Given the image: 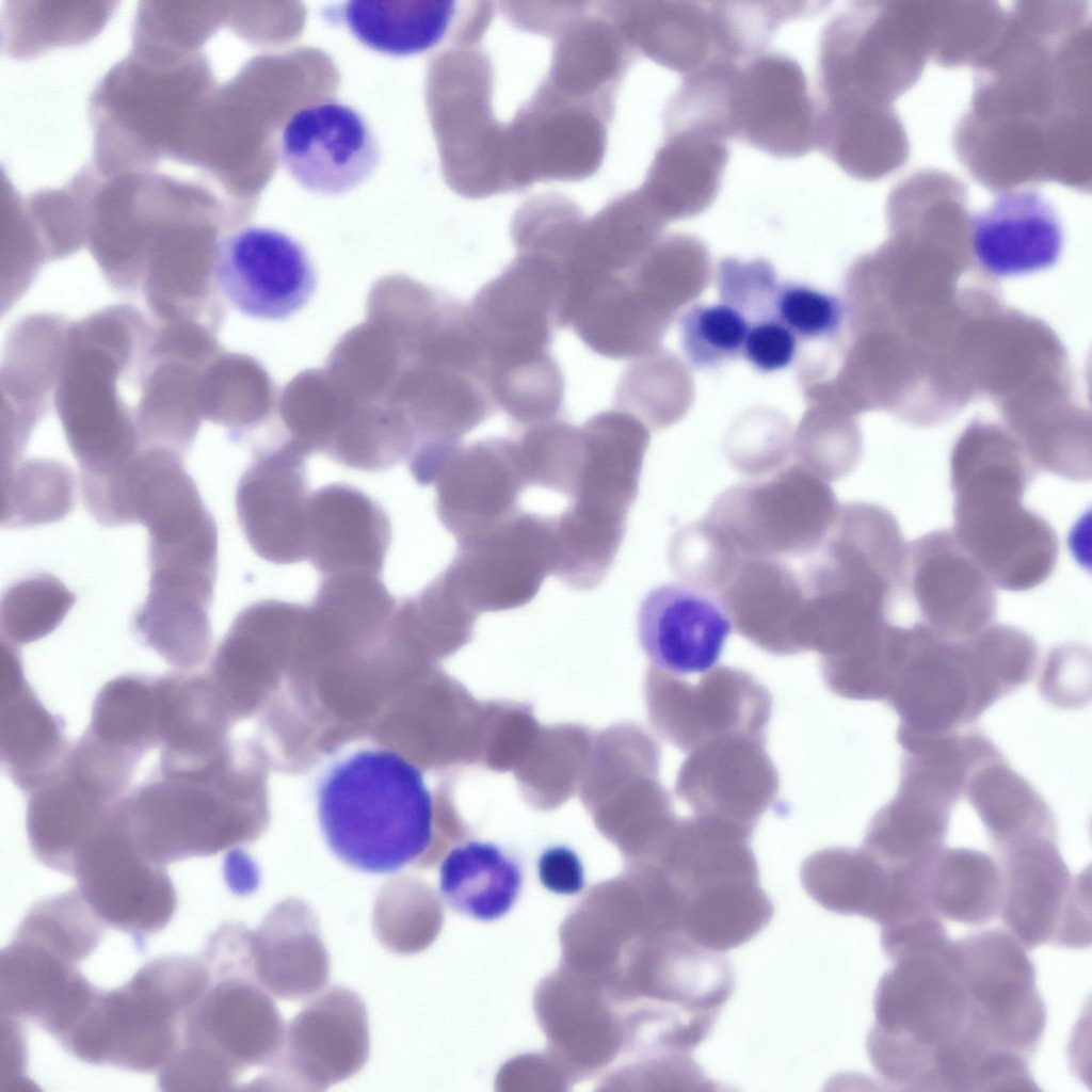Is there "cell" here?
<instances>
[{"label":"cell","instance_id":"obj_23","mask_svg":"<svg viewBox=\"0 0 1092 1092\" xmlns=\"http://www.w3.org/2000/svg\"><path fill=\"white\" fill-rule=\"evenodd\" d=\"M435 484V509L457 543L521 510L526 482L515 438L493 437L462 445Z\"/></svg>","mask_w":1092,"mask_h":1092},{"label":"cell","instance_id":"obj_19","mask_svg":"<svg viewBox=\"0 0 1092 1092\" xmlns=\"http://www.w3.org/2000/svg\"><path fill=\"white\" fill-rule=\"evenodd\" d=\"M729 133L777 157H798L818 143L819 110L792 59L758 55L738 67L729 99Z\"/></svg>","mask_w":1092,"mask_h":1092},{"label":"cell","instance_id":"obj_14","mask_svg":"<svg viewBox=\"0 0 1092 1092\" xmlns=\"http://www.w3.org/2000/svg\"><path fill=\"white\" fill-rule=\"evenodd\" d=\"M951 942L937 952L894 962L873 1000L871 1028L920 1051L932 1064L935 1053L968 1029L969 1005L952 963Z\"/></svg>","mask_w":1092,"mask_h":1092},{"label":"cell","instance_id":"obj_35","mask_svg":"<svg viewBox=\"0 0 1092 1092\" xmlns=\"http://www.w3.org/2000/svg\"><path fill=\"white\" fill-rule=\"evenodd\" d=\"M396 606L380 576L322 577L308 606L317 649L355 648L380 639L387 632Z\"/></svg>","mask_w":1092,"mask_h":1092},{"label":"cell","instance_id":"obj_18","mask_svg":"<svg viewBox=\"0 0 1092 1092\" xmlns=\"http://www.w3.org/2000/svg\"><path fill=\"white\" fill-rule=\"evenodd\" d=\"M279 161L304 189L324 196L344 194L376 170L381 151L366 119L335 100L308 105L282 130Z\"/></svg>","mask_w":1092,"mask_h":1092},{"label":"cell","instance_id":"obj_2","mask_svg":"<svg viewBox=\"0 0 1092 1092\" xmlns=\"http://www.w3.org/2000/svg\"><path fill=\"white\" fill-rule=\"evenodd\" d=\"M1032 476L1018 454L998 450L951 466L953 533L992 582L1012 592L1044 582L1058 558L1054 529L1022 502Z\"/></svg>","mask_w":1092,"mask_h":1092},{"label":"cell","instance_id":"obj_53","mask_svg":"<svg viewBox=\"0 0 1092 1092\" xmlns=\"http://www.w3.org/2000/svg\"><path fill=\"white\" fill-rule=\"evenodd\" d=\"M716 277L722 302L739 310L748 320L773 317L780 286L771 263L762 259L741 261L727 258L719 263Z\"/></svg>","mask_w":1092,"mask_h":1092},{"label":"cell","instance_id":"obj_32","mask_svg":"<svg viewBox=\"0 0 1092 1092\" xmlns=\"http://www.w3.org/2000/svg\"><path fill=\"white\" fill-rule=\"evenodd\" d=\"M524 885L518 860L501 846L471 839L454 846L439 866L438 890L454 912L492 922L516 905Z\"/></svg>","mask_w":1092,"mask_h":1092},{"label":"cell","instance_id":"obj_6","mask_svg":"<svg viewBox=\"0 0 1092 1092\" xmlns=\"http://www.w3.org/2000/svg\"><path fill=\"white\" fill-rule=\"evenodd\" d=\"M839 505L830 483L797 463L727 488L705 518L741 558L790 562L822 544Z\"/></svg>","mask_w":1092,"mask_h":1092},{"label":"cell","instance_id":"obj_22","mask_svg":"<svg viewBox=\"0 0 1092 1092\" xmlns=\"http://www.w3.org/2000/svg\"><path fill=\"white\" fill-rule=\"evenodd\" d=\"M924 623L954 639L992 624L994 583L953 531L935 530L906 545L903 582Z\"/></svg>","mask_w":1092,"mask_h":1092},{"label":"cell","instance_id":"obj_38","mask_svg":"<svg viewBox=\"0 0 1092 1092\" xmlns=\"http://www.w3.org/2000/svg\"><path fill=\"white\" fill-rule=\"evenodd\" d=\"M454 14L455 2L450 0H351L341 7L347 28L363 45L397 57L437 45Z\"/></svg>","mask_w":1092,"mask_h":1092},{"label":"cell","instance_id":"obj_54","mask_svg":"<svg viewBox=\"0 0 1092 1092\" xmlns=\"http://www.w3.org/2000/svg\"><path fill=\"white\" fill-rule=\"evenodd\" d=\"M969 640L985 664L1010 693L1026 684L1038 661L1033 639L1013 626L990 624Z\"/></svg>","mask_w":1092,"mask_h":1092},{"label":"cell","instance_id":"obj_48","mask_svg":"<svg viewBox=\"0 0 1092 1092\" xmlns=\"http://www.w3.org/2000/svg\"><path fill=\"white\" fill-rule=\"evenodd\" d=\"M74 601L75 596L50 575L23 579L2 598V632L11 644L35 641L61 623Z\"/></svg>","mask_w":1092,"mask_h":1092},{"label":"cell","instance_id":"obj_52","mask_svg":"<svg viewBox=\"0 0 1092 1092\" xmlns=\"http://www.w3.org/2000/svg\"><path fill=\"white\" fill-rule=\"evenodd\" d=\"M753 413L737 423L727 439L728 456L736 468L749 475L767 476L787 460L791 430L778 414Z\"/></svg>","mask_w":1092,"mask_h":1092},{"label":"cell","instance_id":"obj_15","mask_svg":"<svg viewBox=\"0 0 1092 1092\" xmlns=\"http://www.w3.org/2000/svg\"><path fill=\"white\" fill-rule=\"evenodd\" d=\"M213 278L238 311L273 321L303 308L317 286L304 246L288 234L263 226L243 227L218 242Z\"/></svg>","mask_w":1092,"mask_h":1092},{"label":"cell","instance_id":"obj_37","mask_svg":"<svg viewBox=\"0 0 1092 1092\" xmlns=\"http://www.w3.org/2000/svg\"><path fill=\"white\" fill-rule=\"evenodd\" d=\"M627 47L617 27L583 18L562 29L546 85L567 98L607 106L608 89L625 68Z\"/></svg>","mask_w":1092,"mask_h":1092},{"label":"cell","instance_id":"obj_17","mask_svg":"<svg viewBox=\"0 0 1092 1092\" xmlns=\"http://www.w3.org/2000/svg\"><path fill=\"white\" fill-rule=\"evenodd\" d=\"M71 874L92 911L117 930L154 933L175 911L176 894L164 865L147 858L115 821L80 853Z\"/></svg>","mask_w":1092,"mask_h":1092},{"label":"cell","instance_id":"obj_13","mask_svg":"<svg viewBox=\"0 0 1092 1092\" xmlns=\"http://www.w3.org/2000/svg\"><path fill=\"white\" fill-rule=\"evenodd\" d=\"M128 782L80 749L31 790L27 810L30 845L50 868L71 874L80 853L112 823Z\"/></svg>","mask_w":1092,"mask_h":1092},{"label":"cell","instance_id":"obj_21","mask_svg":"<svg viewBox=\"0 0 1092 1092\" xmlns=\"http://www.w3.org/2000/svg\"><path fill=\"white\" fill-rule=\"evenodd\" d=\"M764 745L762 739L728 736L692 750L677 773V796L696 815L753 833L780 789L777 770Z\"/></svg>","mask_w":1092,"mask_h":1092},{"label":"cell","instance_id":"obj_12","mask_svg":"<svg viewBox=\"0 0 1092 1092\" xmlns=\"http://www.w3.org/2000/svg\"><path fill=\"white\" fill-rule=\"evenodd\" d=\"M564 296L565 274L561 263L539 254L517 253L469 304L488 367L551 354Z\"/></svg>","mask_w":1092,"mask_h":1092},{"label":"cell","instance_id":"obj_41","mask_svg":"<svg viewBox=\"0 0 1092 1092\" xmlns=\"http://www.w3.org/2000/svg\"><path fill=\"white\" fill-rule=\"evenodd\" d=\"M710 256L696 238L675 234L661 238L625 277L657 312L674 320L710 279Z\"/></svg>","mask_w":1092,"mask_h":1092},{"label":"cell","instance_id":"obj_42","mask_svg":"<svg viewBox=\"0 0 1092 1092\" xmlns=\"http://www.w3.org/2000/svg\"><path fill=\"white\" fill-rule=\"evenodd\" d=\"M478 615L440 573L397 604L387 637L400 646L449 654L471 639Z\"/></svg>","mask_w":1092,"mask_h":1092},{"label":"cell","instance_id":"obj_7","mask_svg":"<svg viewBox=\"0 0 1092 1092\" xmlns=\"http://www.w3.org/2000/svg\"><path fill=\"white\" fill-rule=\"evenodd\" d=\"M1005 694L968 638H950L924 622L906 627L886 698L901 719L899 728L920 734L960 728Z\"/></svg>","mask_w":1092,"mask_h":1092},{"label":"cell","instance_id":"obj_44","mask_svg":"<svg viewBox=\"0 0 1092 1092\" xmlns=\"http://www.w3.org/2000/svg\"><path fill=\"white\" fill-rule=\"evenodd\" d=\"M157 679L122 676L98 694L89 733L139 760L159 743Z\"/></svg>","mask_w":1092,"mask_h":1092},{"label":"cell","instance_id":"obj_50","mask_svg":"<svg viewBox=\"0 0 1092 1092\" xmlns=\"http://www.w3.org/2000/svg\"><path fill=\"white\" fill-rule=\"evenodd\" d=\"M681 349L689 363L701 369H713L741 355L748 318L725 304H695L679 321Z\"/></svg>","mask_w":1092,"mask_h":1092},{"label":"cell","instance_id":"obj_11","mask_svg":"<svg viewBox=\"0 0 1092 1092\" xmlns=\"http://www.w3.org/2000/svg\"><path fill=\"white\" fill-rule=\"evenodd\" d=\"M646 682L653 722L682 752L728 736L766 740L773 701L749 672L720 665L693 685L653 668Z\"/></svg>","mask_w":1092,"mask_h":1092},{"label":"cell","instance_id":"obj_29","mask_svg":"<svg viewBox=\"0 0 1092 1092\" xmlns=\"http://www.w3.org/2000/svg\"><path fill=\"white\" fill-rule=\"evenodd\" d=\"M344 990V989H343ZM337 987L318 997L290 1025L287 1058L311 1083L338 1081L364 1064L367 1021L358 997Z\"/></svg>","mask_w":1092,"mask_h":1092},{"label":"cell","instance_id":"obj_28","mask_svg":"<svg viewBox=\"0 0 1092 1092\" xmlns=\"http://www.w3.org/2000/svg\"><path fill=\"white\" fill-rule=\"evenodd\" d=\"M725 139L700 126L668 131L639 189L665 222L696 215L712 203L728 158Z\"/></svg>","mask_w":1092,"mask_h":1092},{"label":"cell","instance_id":"obj_56","mask_svg":"<svg viewBox=\"0 0 1092 1092\" xmlns=\"http://www.w3.org/2000/svg\"><path fill=\"white\" fill-rule=\"evenodd\" d=\"M541 885L558 896H576L585 886V871L579 854L568 846L546 848L536 861Z\"/></svg>","mask_w":1092,"mask_h":1092},{"label":"cell","instance_id":"obj_5","mask_svg":"<svg viewBox=\"0 0 1092 1092\" xmlns=\"http://www.w3.org/2000/svg\"><path fill=\"white\" fill-rule=\"evenodd\" d=\"M583 454L556 532L565 552L593 569L612 566L639 488L649 429L635 416L611 410L580 427Z\"/></svg>","mask_w":1092,"mask_h":1092},{"label":"cell","instance_id":"obj_36","mask_svg":"<svg viewBox=\"0 0 1092 1092\" xmlns=\"http://www.w3.org/2000/svg\"><path fill=\"white\" fill-rule=\"evenodd\" d=\"M801 881L809 896L829 911L860 915L880 925L888 914L893 872L865 848H828L813 853L801 867Z\"/></svg>","mask_w":1092,"mask_h":1092},{"label":"cell","instance_id":"obj_43","mask_svg":"<svg viewBox=\"0 0 1092 1092\" xmlns=\"http://www.w3.org/2000/svg\"><path fill=\"white\" fill-rule=\"evenodd\" d=\"M693 392L688 367L676 355L659 349L637 358L623 372L614 405L648 429L658 430L675 423L688 412Z\"/></svg>","mask_w":1092,"mask_h":1092},{"label":"cell","instance_id":"obj_9","mask_svg":"<svg viewBox=\"0 0 1092 1092\" xmlns=\"http://www.w3.org/2000/svg\"><path fill=\"white\" fill-rule=\"evenodd\" d=\"M999 849L1001 917L1028 950L1050 944L1090 945V894L1062 860L1054 837H1031Z\"/></svg>","mask_w":1092,"mask_h":1092},{"label":"cell","instance_id":"obj_45","mask_svg":"<svg viewBox=\"0 0 1092 1092\" xmlns=\"http://www.w3.org/2000/svg\"><path fill=\"white\" fill-rule=\"evenodd\" d=\"M905 645V627L886 623L851 646L820 656V672L826 687L848 700L886 701L900 667Z\"/></svg>","mask_w":1092,"mask_h":1092},{"label":"cell","instance_id":"obj_40","mask_svg":"<svg viewBox=\"0 0 1092 1092\" xmlns=\"http://www.w3.org/2000/svg\"><path fill=\"white\" fill-rule=\"evenodd\" d=\"M964 793L998 848L1031 837L1055 838L1047 805L1003 758L975 771Z\"/></svg>","mask_w":1092,"mask_h":1092},{"label":"cell","instance_id":"obj_10","mask_svg":"<svg viewBox=\"0 0 1092 1092\" xmlns=\"http://www.w3.org/2000/svg\"><path fill=\"white\" fill-rule=\"evenodd\" d=\"M556 560L555 516L519 510L457 543L441 573L479 614L530 603L553 574Z\"/></svg>","mask_w":1092,"mask_h":1092},{"label":"cell","instance_id":"obj_24","mask_svg":"<svg viewBox=\"0 0 1092 1092\" xmlns=\"http://www.w3.org/2000/svg\"><path fill=\"white\" fill-rule=\"evenodd\" d=\"M732 626L720 598L682 582L651 590L637 619L644 654L655 668L673 675L711 669L722 655Z\"/></svg>","mask_w":1092,"mask_h":1092},{"label":"cell","instance_id":"obj_20","mask_svg":"<svg viewBox=\"0 0 1092 1092\" xmlns=\"http://www.w3.org/2000/svg\"><path fill=\"white\" fill-rule=\"evenodd\" d=\"M309 454L292 439L259 451L236 491L240 527L252 549L274 564L307 560Z\"/></svg>","mask_w":1092,"mask_h":1092},{"label":"cell","instance_id":"obj_49","mask_svg":"<svg viewBox=\"0 0 1092 1092\" xmlns=\"http://www.w3.org/2000/svg\"><path fill=\"white\" fill-rule=\"evenodd\" d=\"M742 558L705 517L678 530L669 546L673 571L687 584L720 593L730 581Z\"/></svg>","mask_w":1092,"mask_h":1092},{"label":"cell","instance_id":"obj_51","mask_svg":"<svg viewBox=\"0 0 1092 1092\" xmlns=\"http://www.w3.org/2000/svg\"><path fill=\"white\" fill-rule=\"evenodd\" d=\"M847 315L845 303L837 296L803 284L778 287L773 304V317L803 341L835 339Z\"/></svg>","mask_w":1092,"mask_h":1092},{"label":"cell","instance_id":"obj_25","mask_svg":"<svg viewBox=\"0 0 1092 1092\" xmlns=\"http://www.w3.org/2000/svg\"><path fill=\"white\" fill-rule=\"evenodd\" d=\"M718 595L737 631L758 648L776 656L809 651L806 595L789 562L743 558Z\"/></svg>","mask_w":1092,"mask_h":1092},{"label":"cell","instance_id":"obj_55","mask_svg":"<svg viewBox=\"0 0 1092 1092\" xmlns=\"http://www.w3.org/2000/svg\"><path fill=\"white\" fill-rule=\"evenodd\" d=\"M799 340L775 317L750 324L741 355L756 370L770 373L788 367L798 357Z\"/></svg>","mask_w":1092,"mask_h":1092},{"label":"cell","instance_id":"obj_1","mask_svg":"<svg viewBox=\"0 0 1092 1092\" xmlns=\"http://www.w3.org/2000/svg\"><path fill=\"white\" fill-rule=\"evenodd\" d=\"M317 808L328 848L358 871H399L433 840L434 804L422 772L390 750H359L336 762L319 784Z\"/></svg>","mask_w":1092,"mask_h":1092},{"label":"cell","instance_id":"obj_4","mask_svg":"<svg viewBox=\"0 0 1092 1092\" xmlns=\"http://www.w3.org/2000/svg\"><path fill=\"white\" fill-rule=\"evenodd\" d=\"M203 961L208 983L187 1016L175 1059L195 1087L221 1090L243 1067L273 1058L283 1043V1025L246 951L209 946Z\"/></svg>","mask_w":1092,"mask_h":1092},{"label":"cell","instance_id":"obj_33","mask_svg":"<svg viewBox=\"0 0 1092 1092\" xmlns=\"http://www.w3.org/2000/svg\"><path fill=\"white\" fill-rule=\"evenodd\" d=\"M161 771L198 770L220 758V723L211 681L173 673L157 678Z\"/></svg>","mask_w":1092,"mask_h":1092},{"label":"cell","instance_id":"obj_3","mask_svg":"<svg viewBox=\"0 0 1092 1092\" xmlns=\"http://www.w3.org/2000/svg\"><path fill=\"white\" fill-rule=\"evenodd\" d=\"M208 977L203 960H154L122 987L97 991L60 1043L89 1063L160 1071L180 1046L187 1016Z\"/></svg>","mask_w":1092,"mask_h":1092},{"label":"cell","instance_id":"obj_46","mask_svg":"<svg viewBox=\"0 0 1092 1092\" xmlns=\"http://www.w3.org/2000/svg\"><path fill=\"white\" fill-rule=\"evenodd\" d=\"M1 480L2 525L20 527L55 521L74 507V477L58 463L10 466Z\"/></svg>","mask_w":1092,"mask_h":1092},{"label":"cell","instance_id":"obj_26","mask_svg":"<svg viewBox=\"0 0 1092 1092\" xmlns=\"http://www.w3.org/2000/svg\"><path fill=\"white\" fill-rule=\"evenodd\" d=\"M390 539L385 510L355 486L333 483L310 495L307 560L322 577L380 576Z\"/></svg>","mask_w":1092,"mask_h":1092},{"label":"cell","instance_id":"obj_39","mask_svg":"<svg viewBox=\"0 0 1092 1092\" xmlns=\"http://www.w3.org/2000/svg\"><path fill=\"white\" fill-rule=\"evenodd\" d=\"M925 886L932 911L949 920L982 925L1000 910V869L984 852L942 847L926 864Z\"/></svg>","mask_w":1092,"mask_h":1092},{"label":"cell","instance_id":"obj_27","mask_svg":"<svg viewBox=\"0 0 1092 1092\" xmlns=\"http://www.w3.org/2000/svg\"><path fill=\"white\" fill-rule=\"evenodd\" d=\"M971 245L980 267L994 276H1012L1053 267L1063 247V231L1049 202L1032 190L1001 194L970 219Z\"/></svg>","mask_w":1092,"mask_h":1092},{"label":"cell","instance_id":"obj_34","mask_svg":"<svg viewBox=\"0 0 1092 1092\" xmlns=\"http://www.w3.org/2000/svg\"><path fill=\"white\" fill-rule=\"evenodd\" d=\"M268 914L251 933L253 970L258 983L273 994L298 999L321 987L327 977V958L317 922L305 905L298 921H289L286 901Z\"/></svg>","mask_w":1092,"mask_h":1092},{"label":"cell","instance_id":"obj_30","mask_svg":"<svg viewBox=\"0 0 1092 1092\" xmlns=\"http://www.w3.org/2000/svg\"><path fill=\"white\" fill-rule=\"evenodd\" d=\"M1 648V757L13 781L31 791L61 765L68 750L61 722L27 686L14 647L2 642Z\"/></svg>","mask_w":1092,"mask_h":1092},{"label":"cell","instance_id":"obj_8","mask_svg":"<svg viewBox=\"0 0 1092 1092\" xmlns=\"http://www.w3.org/2000/svg\"><path fill=\"white\" fill-rule=\"evenodd\" d=\"M1026 950L1002 929L981 931L950 946L968 999V1031L1029 1060L1041 1043L1047 1012Z\"/></svg>","mask_w":1092,"mask_h":1092},{"label":"cell","instance_id":"obj_16","mask_svg":"<svg viewBox=\"0 0 1092 1092\" xmlns=\"http://www.w3.org/2000/svg\"><path fill=\"white\" fill-rule=\"evenodd\" d=\"M605 109L542 85L507 127L511 188L593 173L605 150Z\"/></svg>","mask_w":1092,"mask_h":1092},{"label":"cell","instance_id":"obj_47","mask_svg":"<svg viewBox=\"0 0 1092 1092\" xmlns=\"http://www.w3.org/2000/svg\"><path fill=\"white\" fill-rule=\"evenodd\" d=\"M792 448L798 464L829 483L849 475L860 455L858 436L844 412L820 404H808Z\"/></svg>","mask_w":1092,"mask_h":1092},{"label":"cell","instance_id":"obj_31","mask_svg":"<svg viewBox=\"0 0 1092 1092\" xmlns=\"http://www.w3.org/2000/svg\"><path fill=\"white\" fill-rule=\"evenodd\" d=\"M615 26L630 47L686 76L723 62L711 7L694 2H637L617 10Z\"/></svg>","mask_w":1092,"mask_h":1092}]
</instances>
